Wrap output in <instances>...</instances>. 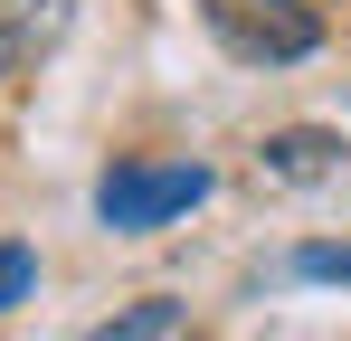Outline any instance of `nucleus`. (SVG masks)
Returning a JSON list of instances; mask_svg holds the SVG:
<instances>
[{"label":"nucleus","mask_w":351,"mask_h":341,"mask_svg":"<svg viewBox=\"0 0 351 341\" xmlns=\"http://www.w3.org/2000/svg\"><path fill=\"white\" fill-rule=\"evenodd\" d=\"M199 19H209V38L247 66H294V57L323 48V19L304 10V0H199Z\"/></svg>","instance_id":"nucleus-1"},{"label":"nucleus","mask_w":351,"mask_h":341,"mask_svg":"<svg viewBox=\"0 0 351 341\" xmlns=\"http://www.w3.org/2000/svg\"><path fill=\"white\" fill-rule=\"evenodd\" d=\"M199 199H209V170L199 162H123L95 190V218L123 227V237H143V227H171L180 209H199Z\"/></svg>","instance_id":"nucleus-2"},{"label":"nucleus","mask_w":351,"mask_h":341,"mask_svg":"<svg viewBox=\"0 0 351 341\" xmlns=\"http://www.w3.org/2000/svg\"><path fill=\"white\" fill-rule=\"evenodd\" d=\"M66 29H76V0H0V86L29 76Z\"/></svg>","instance_id":"nucleus-3"},{"label":"nucleus","mask_w":351,"mask_h":341,"mask_svg":"<svg viewBox=\"0 0 351 341\" xmlns=\"http://www.w3.org/2000/svg\"><path fill=\"white\" fill-rule=\"evenodd\" d=\"M256 162H266V180H294V190H304V180H332V170H342V133H323V123H285V133H266Z\"/></svg>","instance_id":"nucleus-4"},{"label":"nucleus","mask_w":351,"mask_h":341,"mask_svg":"<svg viewBox=\"0 0 351 341\" xmlns=\"http://www.w3.org/2000/svg\"><path fill=\"white\" fill-rule=\"evenodd\" d=\"M171 332H180V303H162V294L133 303L123 323H95V341H171Z\"/></svg>","instance_id":"nucleus-5"},{"label":"nucleus","mask_w":351,"mask_h":341,"mask_svg":"<svg viewBox=\"0 0 351 341\" xmlns=\"http://www.w3.org/2000/svg\"><path fill=\"white\" fill-rule=\"evenodd\" d=\"M29 284H38V256L29 247H0V303H29Z\"/></svg>","instance_id":"nucleus-6"},{"label":"nucleus","mask_w":351,"mask_h":341,"mask_svg":"<svg viewBox=\"0 0 351 341\" xmlns=\"http://www.w3.org/2000/svg\"><path fill=\"white\" fill-rule=\"evenodd\" d=\"M294 275H313V284H351V247H304V256H294Z\"/></svg>","instance_id":"nucleus-7"}]
</instances>
